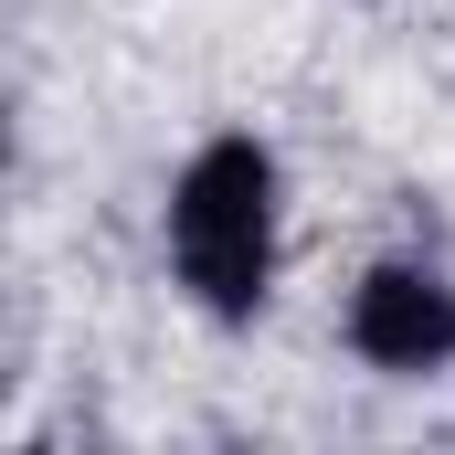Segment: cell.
I'll use <instances>...</instances> for the list:
<instances>
[{
	"label": "cell",
	"mask_w": 455,
	"mask_h": 455,
	"mask_svg": "<svg viewBox=\"0 0 455 455\" xmlns=\"http://www.w3.org/2000/svg\"><path fill=\"white\" fill-rule=\"evenodd\" d=\"M339 339L360 371L381 381H435L455 371V275L424 265V254H381L339 307Z\"/></svg>",
	"instance_id": "2"
},
{
	"label": "cell",
	"mask_w": 455,
	"mask_h": 455,
	"mask_svg": "<svg viewBox=\"0 0 455 455\" xmlns=\"http://www.w3.org/2000/svg\"><path fill=\"white\" fill-rule=\"evenodd\" d=\"M170 275L180 297L212 318V329H243L265 297H275V254H286V170L265 138H202L170 180Z\"/></svg>",
	"instance_id": "1"
}]
</instances>
